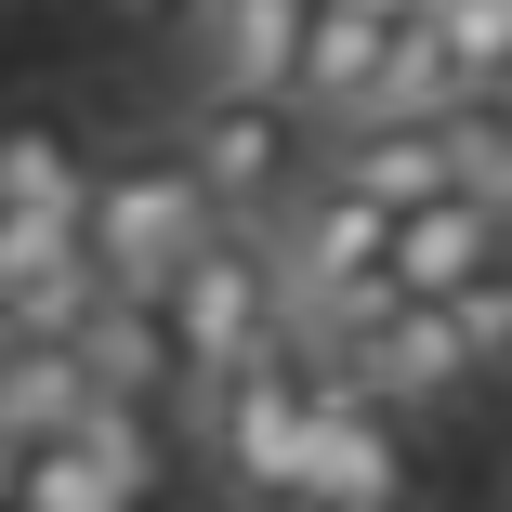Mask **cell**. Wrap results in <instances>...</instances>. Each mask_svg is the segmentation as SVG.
<instances>
[{"label": "cell", "mask_w": 512, "mask_h": 512, "mask_svg": "<svg viewBox=\"0 0 512 512\" xmlns=\"http://www.w3.org/2000/svg\"><path fill=\"white\" fill-rule=\"evenodd\" d=\"M316 394H329V342H263L250 368H224V381H197L184 394V434H197V460L224 473V499L237 512H263V499H302V447H316Z\"/></svg>", "instance_id": "obj_1"}, {"label": "cell", "mask_w": 512, "mask_h": 512, "mask_svg": "<svg viewBox=\"0 0 512 512\" xmlns=\"http://www.w3.org/2000/svg\"><path fill=\"white\" fill-rule=\"evenodd\" d=\"M211 237H224V211H211V184L184 171L171 132H158V145H106L92 211H79V250H92V276H106L119 302H158Z\"/></svg>", "instance_id": "obj_2"}, {"label": "cell", "mask_w": 512, "mask_h": 512, "mask_svg": "<svg viewBox=\"0 0 512 512\" xmlns=\"http://www.w3.org/2000/svg\"><path fill=\"white\" fill-rule=\"evenodd\" d=\"M263 250H276V289H289V329L302 342H342L355 316L394 302V224L368 211L355 184H329V171L263 224Z\"/></svg>", "instance_id": "obj_3"}, {"label": "cell", "mask_w": 512, "mask_h": 512, "mask_svg": "<svg viewBox=\"0 0 512 512\" xmlns=\"http://www.w3.org/2000/svg\"><path fill=\"white\" fill-rule=\"evenodd\" d=\"M316 119L302 106H276V92H197V106L171 119V145H184V171L211 184V211L237 224V237H263L302 184H316V145H302Z\"/></svg>", "instance_id": "obj_4"}, {"label": "cell", "mask_w": 512, "mask_h": 512, "mask_svg": "<svg viewBox=\"0 0 512 512\" xmlns=\"http://www.w3.org/2000/svg\"><path fill=\"white\" fill-rule=\"evenodd\" d=\"M92 171H106V145H92L66 106H0V289L79 250Z\"/></svg>", "instance_id": "obj_5"}, {"label": "cell", "mask_w": 512, "mask_h": 512, "mask_svg": "<svg viewBox=\"0 0 512 512\" xmlns=\"http://www.w3.org/2000/svg\"><path fill=\"white\" fill-rule=\"evenodd\" d=\"M158 316H171V355H184V394L197 381H224V368H250L263 342H289V289H276V250L263 237H211L171 289H158Z\"/></svg>", "instance_id": "obj_6"}, {"label": "cell", "mask_w": 512, "mask_h": 512, "mask_svg": "<svg viewBox=\"0 0 512 512\" xmlns=\"http://www.w3.org/2000/svg\"><path fill=\"white\" fill-rule=\"evenodd\" d=\"M329 368L355 381V394H381L394 421H447V407L486 381V355H473V329L447 316V302H381V316H355L342 342H329Z\"/></svg>", "instance_id": "obj_7"}, {"label": "cell", "mask_w": 512, "mask_h": 512, "mask_svg": "<svg viewBox=\"0 0 512 512\" xmlns=\"http://www.w3.org/2000/svg\"><path fill=\"white\" fill-rule=\"evenodd\" d=\"M407 486H421L407 421L329 368V394H316V447H302V499H316V512H407Z\"/></svg>", "instance_id": "obj_8"}, {"label": "cell", "mask_w": 512, "mask_h": 512, "mask_svg": "<svg viewBox=\"0 0 512 512\" xmlns=\"http://www.w3.org/2000/svg\"><path fill=\"white\" fill-rule=\"evenodd\" d=\"M486 276H512V211H499V197L447 184V197H421V211L394 224V289L407 302H447V316H460Z\"/></svg>", "instance_id": "obj_9"}, {"label": "cell", "mask_w": 512, "mask_h": 512, "mask_svg": "<svg viewBox=\"0 0 512 512\" xmlns=\"http://www.w3.org/2000/svg\"><path fill=\"white\" fill-rule=\"evenodd\" d=\"M302 27H316V0H197V14H184L197 92H276V106H289Z\"/></svg>", "instance_id": "obj_10"}, {"label": "cell", "mask_w": 512, "mask_h": 512, "mask_svg": "<svg viewBox=\"0 0 512 512\" xmlns=\"http://www.w3.org/2000/svg\"><path fill=\"white\" fill-rule=\"evenodd\" d=\"M316 171H329V184H355L381 224H407L421 197H447V184H460L447 119H342V132L316 145Z\"/></svg>", "instance_id": "obj_11"}, {"label": "cell", "mask_w": 512, "mask_h": 512, "mask_svg": "<svg viewBox=\"0 0 512 512\" xmlns=\"http://www.w3.org/2000/svg\"><path fill=\"white\" fill-rule=\"evenodd\" d=\"M394 40H407V27H381V14H342V0H316V27H302V79H289V106L316 119V132L368 119L381 92H394Z\"/></svg>", "instance_id": "obj_12"}, {"label": "cell", "mask_w": 512, "mask_h": 512, "mask_svg": "<svg viewBox=\"0 0 512 512\" xmlns=\"http://www.w3.org/2000/svg\"><path fill=\"white\" fill-rule=\"evenodd\" d=\"M92 421V368L79 342H0V447H53Z\"/></svg>", "instance_id": "obj_13"}, {"label": "cell", "mask_w": 512, "mask_h": 512, "mask_svg": "<svg viewBox=\"0 0 512 512\" xmlns=\"http://www.w3.org/2000/svg\"><path fill=\"white\" fill-rule=\"evenodd\" d=\"M421 40L447 92H512V0H421Z\"/></svg>", "instance_id": "obj_14"}, {"label": "cell", "mask_w": 512, "mask_h": 512, "mask_svg": "<svg viewBox=\"0 0 512 512\" xmlns=\"http://www.w3.org/2000/svg\"><path fill=\"white\" fill-rule=\"evenodd\" d=\"M447 158H460L473 197L512 211V92H460V106H447Z\"/></svg>", "instance_id": "obj_15"}, {"label": "cell", "mask_w": 512, "mask_h": 512, "mask_svg": "<svg viewBox=\"0 0 512 512\" xmlns=\"http://www.w3.org/2000/svg\"><path fill=\"white\" fill-rule=\"evenodd\" d=\"M79 14H92V27H119V40H158V27L197 14V0H79Z\"/></svg>", "instance_id": "obj_16"}, {"label": "cell", "mask_w": 512, "mask_h": 512, "mask_svg": "<svg viewBox=\"0 0 512 512\" xmlns=\"http://www.w3.org/2000/svg\"><path fill=\"white\" fill-rule=\"evenodd\" d=\"M342 14H381V27H421V0H342Z\"/></svg>", "instance_id": "obj_17"}, {"label": "cell", "mask_w": 512, "mask_h": 512, "mask_svg": "<svg viewBox=\"0 0 512 512\" xmlns=\"http://www.w3.org/2000/svg\"><path fill=\"white\" fill-rule=\"evenodd\" d=\"M486 381H499V394H512V342H499V355H486Z\"/></svg>", "instance_id": "obj_18"}, {"label": "cell", "mask_w": 512, "mask_h": 512, "mask_svg": "<svg viewBox=\"0 0 512 512\" xmlns=\"http://www.w3.org/2000/svg\"><path fill=\"white\" fill-rule=\"evenodd\" d=\"M263 512H316V499H263Z\"/></svg>", "instance_id": "obj_19"}]
</instances>
